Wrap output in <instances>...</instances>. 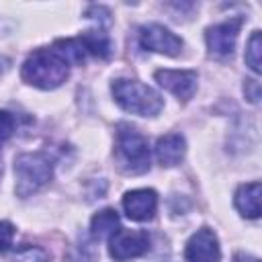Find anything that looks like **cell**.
<instances>
[{"label": "cell", "mask_w": 262, "mask_h": 262, "mask_svg": "<svg viewBox=\"0 0 262 262\" xmlns=\"http://www.w3.org/2000/svg\"><path fill=\"white\" fill-rule=\"evenodd\" d=\"M20 74L25 82L43 90H53L66 82L70 74V63L61 57V53L55 47L37 49L23 63Z\"/></svg>", "instance_id": "6da1fadb"}, {"label": "cell", "mask_w": 262, "mask_h": 262, "mask_svg": "<svg viewBox=\"0 0 262 262\" xmlns=\"http://www.w3.org/2000/svg\"><path fill=\"white\" fill-rule=\"evenodd\" d=\"M111 90H113V96H115L117 104L121 108H125L127 113H133V115L154 117L164 106L162 96L156 90H151L149 86H145L137 80H125V78L115 80Z\"/></svg>", "instance_id": "7a4b0ae2"}, {"label": "cell", "mask_w": 262, "mask_h": 262, "mask_svg": "<svg viewBox=\"0 0 262 262\" xmlns=\"http://www.w3.org/2000/svg\"><path fill=\"white\" fill-rule=\"evenodd\" d=\"M117 158L127 174H141L149 168L147 139L127 123L117 127Z\"/></svg>", "instance_id": "3957f363"}, {"label": "cell", "mask_w": 262, "mask_h": 262, "mask_svg": "<svg viewBox=\"0 0 262 262\" xmlns=\"http://www.w3.org/2000/svg\"><path fill=\"white\" fill-rule=\"evenodd\" d=\"M53 168L51 160L45 154H23L14 160V176H16V194L29 196L43 188L51 180Z\"/></svg>", "instance_id": "277c9868"}, {"label": "cell", "mask_w": 262, "mask_h": 262, "mask_svg": "<svg viewBox=\"0 0 262 262\" xmlns=\"http://www.w3.org/2000/svg\"><path fill=\"white\" fill-rule=\"evenodd\" d=\"M149 250V235L141 229H117L108 242V254L117 262L139 258Z\"/></svg>", "instance_id": "5b68a950"}, {"label": "cell", "mask_w": 262, "mask_h": 262, "mask_svg": "<svg viewBox=\"0 0 262 262\" xmlns=\"http://www.w3.org/2000/svg\"><path fill=\"white\" fill-rule=\"evenodd\" d=\"M239 27H242V18H229V20H223L219 25L209 27L207 35H205L209 51L217 57L231 55L233 47H235L237 33H239Z\"/></svg>", "instance_id": "8992f818"}, {"label": "cell", "mask_w": 262, "mask_h": 262, "mask_svg": "<svg viewBox=\"0 0 262 262\" xmlns=\"http://www.w3.org/2000/svg\"><path fill=\"white\" fill-rule=\"evenodd\" d=\"M139 41H141V45L145 49L158 51V53H166V55H178L180 49H182V39L176 37L164 25H156V23L141 27Z\"/></svg>", "instance_id": "52a82bcc"}, {"label": "cell", "mask_w": 262, "mask_h": 262, "mask_svg": "<svg viewBox=\"0 0 262 262\" xmlns=\"http://www.w3.org/2000/svg\"><path fill=\"white\" fill-rule=\"evenodd\" d=\"M184 256H186L188 262H219L221 250H219L217 235H215L209 227L199 229V231L186 242Z\"/></svg>", "instance_id": "ba28073f"}, {"label": "cell", "mask_w": 262, "mask_h": 262, "mask_svg": "<svg viewBox=\"0 0 262 262\" xmlns=\"http://www.w3.org/2000/svg\"><path fill=\"white\" fill-rule=\"evenodd\" d=\"M156 80L162 88L170 90L182 100L192 98L196 90V72L192 70H158Z\"/></svg>", "instance_id": "9c48e42d"}, {"label": "cell", "mask_w": 262, "mask_h": 262, "mask_svg": "<svg viewBox=\"0 0 262 262\" xmlns=\"http://www.w3.org/2000/svg\"><path fill=\"white\" fill-rule=\"evenodd\" d=\"M158 207V194L151 188H137L129 190L123 196V209L129 219L133 221H147L154 217Z\"/></svg>", "instance_id": "30bf717a"}, {"label": "cell", "mask_w": 262, "mask_h": 262, "mask_svg": "<svg viewBox=\"0 0 262 262\" xmlns=\"http://www.w3.org/2000/svg\"><path fill=\"white\" fill-rule=\"evenodd\" d=\"M186 154V141L178 133H168L156 143V158L162 166H176Z\"/></svg>", "instance_id": "8fae6325"}, {"label": "cell", "mask_w": 262, "mask_h": 262, "mask_svg": "<svg viewBox=\"0 0 262 262\" xmlns=\"http://www.w3.org/2000/svg\"><path fill=\"white\" fill-rule=\"evenodd\" d=\"M260 182L242 184L235 192V207L244 217L256 219L260 217Z\"/></svg>", "instance_id": "7c38bea8"}, {"label": "cell", "mask_w": 262, "mask_h": 262, "mask_svg": "<svg viewBox=\"0 0 262 262\" xmlns=\"http://www.w3.org/2000/svg\"><path fill=\"white\" fill-rule=\"evenodd\" d=\"M119 227V215L115 209H102L98 211L94 217H92V223H90V229H92V235L94 237H106V235H113Z\"/></svg>", "instance_id": "4fadbf2b"}, {"label": "cell", "mask_w": 262, "mask_h": 262, "mask_svg": "<svg viewBox=\"0 0 262 262\" xmlns=\"http://www.w3.org/2000/svg\"><path fill=\"white\" fill-rule=\"evenodd\" d=\"M78 41L82 43V47L86 51H90L98 57H106L111 53V39L104 31H86Z\"/></svg>", "instance_id": "5bb4252c"}, {"label": "cell", "mask_w": 262, "mask_h": 262, "mask_svg": "<svg viewBox=\"0 0 262 262\" xmlns=\"http://www.w3.org/2000/svg\"><path fill=\"white\" fill-rule=\"evenodd\" d=\"M260 49H262L260 31H254L252 37L248 39V45H246V63H248L250 70L256 72V74L262 72V66H260Z\"/></svg>", "instance_id": "9a60e30c"}, {"label": "cell", "mask_w": 262, "mask_h": 262, "mask_svg": "<svg viewBox=\"0 0 262 262\" xmlns=\"http://www.w3.org/2000/svg\"><path fill=\"white\" fill-rule=\"evenodd\" d=\"M12 262H49V254L39 246H23L14 252Z\"/></svg>", "instance_id": "2e32d148"}, {"label": "cell", "mask_w": 262, "mask_h": 262, "mask_svg": "<svg viewBox=\"0 0 262 262\" xmlns=\"http://www.w3.org/2000/svg\"><path fill=\"white\" fill-rule=\"evenodd\" d=\"M14 129H16V119H14V115L8 113V111H0V147L12 137Z\"/></svg>", "instance_id": "e0dca14e"}, {"label": "cell", "mask_w": 262, "mask_h": 262, "mask_svg": "<svg viewBox=\"0 0 262 262\" xmlns=\"http://www.w3.org/2000/svg\"><path fill=\"white\" fill-rule=\"evenodd\" d=\"M14 237V227L8 221H0V252H6L12 244Z\"/></svg>", "instance_id": "ac0fdd59"}, {"label": "cell", "mask_w": 262, "mask_h": 262, "mask_svg": "<svg viewBox=\"0 0 262 262\" xmlns=\"http://www.w3.org/2000/svg\"><path fill=\"white\" fill-rule=\"evenodd\" d=\"M244 92H246V98L250 102H258V98H260V84L256 80H246Z\"/></svg>", "instance_id": "d6986e66"}, {"label": "cell", "mask_w": 262, "mask_h": 262, "mask_svg": "<svg viewBox=\"0 0 262 262\" xmlns=\"http://www.w3.org/2000/svg\"><path fill=\"white\" fill-rule=\"evenodd\" d=\"M0 176H2V164H0Z\"/></svg>", "instance_id": "ffe728a7"}]
</instances>
